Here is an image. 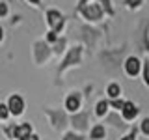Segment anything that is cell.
<instances>
[{
    "mask_svg": "<svg viewBox=\"0 0 149 140\" xmlns=\"http://www.w3.org/2000/svg\"><path fill=\"white\" fill-rule=\"evenodd\" d=\"M78 13L82 15V19H86L90 22H99L104 15V9L99 2H95V4H86L82 9H78Z\"/></svg>",
    "mask_w": 149,
    "mask_h": 140,
    "instance_id": "obj_1",
    "label": "cell"
},
{
    "mask_svg": "<svg viewBox=\"0 0 149 140\" xmlns=\"http://www.w3.org/2000/svg\"><path fill=\"white\" fill-rule=\"evenodd\" d=\"M8 108H9V114L13 116V118H19V116L24 114L26 110V101L24 97L21 95V93H11V95L8 97Z\"/></svg>",
    "mask_w": 149,
    "mask_h": 140,
    "instance_id": "obj_2",
    "label": "cell"
},
{
    "mask_svg": "<svg viewBox=\"0 0 149 140\" xmlns=\"http://www.w3.org/2000/svg\"><path fill=\"white\" fill-rule=\"evenodd\" d=\"M45 19H47V26H49V30H54V32H62V28L65 24V19L63 15L58 11V9H54V8H50V9H47L45 11Z\"/></svg>",
    "mask_w": 149,
    "mask_h": 140,
    "instance_id": "obj_3",
    "label": "cell"
},
{
    "mask_svg": "<svg viewBox=\"0 0 149 140\" xmlns=\"http://www.w3.org/2000/svg\"><path fill=\"white\" fill-rule=\"evenodd\" d=\"M52 50L49 49V43L47 41H36L32 45V54H34V62L37 65H45V62L49 60V56Z\"/></svg>",
    "mask_w": 149,
    "mask_h": 140,
    "instance_id": "obj_4",
    "label": "cell"
},
{
    "mask_svg": "<svg viewBox=\"0 0 149 140\" xmlns=\"http://www.w3.org/2000/svg\"><path fill=\"white\" fill-rule=\"evenodd\" d=\"M80 62H82V47H73V49H69V52L65 54V58H63V62H62V65H60L58 71L63 73L67 67H71V65H78Z\"/></svg>",
    "mask_w": 149,
    "mask_h": 140,
    "instance_id": "obj_5",
    "label": "cell"
},
{
    "mask_svg": "<svg viewBox=\"0 0 149 140\" xmlns=\"http://www.w3.org/2000/svg\"><path fill=\"white\" fill-rule=\"evenodd\" d=\"M123 69L129 77H138V75L142 73V62H140L138 56H129L123 62Z\"/></svg>",
    "mask_w": 149,
    "mask_h": 140,
    "instance_id": "obj_6",
    "label": "cell"
},
{
    "mask_svg": "<svg viewBox=\"0 0 149 140\" xmlns=\"http://www.w3.org/2000/svg\"><path fill=\"white\" fill-rule=\"evenodd\" d=\"M80 95L78 93H69L67 97H65V101H63V108L69 112V114H77L78 110H80Z\"/></svg>",
    "mask_w": 149,
    "mask_h": 140,
    "instance_id": "obj_7",
    "label": "cell"
},
{
    "mask_svg": "<svg viewBox=\"0 0 149 140\" xmlns=\"http://www.w3.org/2000/svg\"><path fill=\"white\" fill-rule=\"evenodd\" d=\"M34 133L30 123H15V133H13V140H28V136Z\"/></svg>",
    "mask_w": 149,
    "mask_h": 140,
    "instance_id": "obj_8",
    "label": "cell"
},
{
    "mask_svg": "<svg viewBox=\"0 0 149 140\" xmlns=\"http://www.w3.org/2000/svg\"><path fill=\"white\" fill-rule=\"evenodd\" d=\"M121 112V118H123L125 121H132L134 118L138 116V112H140V108L136 105H134L132 101H125V105H123V108L119 110Z\"/></svg>",
    "mask_w": 149,
    "mask_h": 140,
    "instance_id": "obj_9",
    "label": "cell"
},
{
    "mask_svg": "<svg viewBox=\"0 0 149 140\" xmlns=\"http://www.w3.org/2000/svg\"><path fill=\"white\" fill-rule=\"evenodd\" d=\"M106 138V127L102 123L93 125L90 131V140H104Z\"/></svg>",
    "mask_w": 149,
    "mask_h": 140,
    "instance_id": "obj_10",
    "label": "cell"
},
{
    "mask_svg": "<svg viewBox=\"0 0 149 140\" xmlns=\"http://www.w3.org/2000/svg\"><path fill=\"white\" fill-rule=\"evenodd\" d=\"M108 110H110V101L101 99V101L95 103V116L97 118H104V116L108 114Z\"/></svg>",
    "mask_w": 149,
    "mask_h": 140,
    "instance_id": "obj_11",
    "label": "cell"
},
{
    "mask_svg": "<svg viewBox=\"0 0 149 140\" xmlns=\"http://www.w3.org/2000/svg\"><path fill=\"white\" fill-rule=\"evenodd\" d=\"M106 95H108V99H116V97L121 95V86L118 82H110L108 86H106Z\"/></svg>",
    "mask_w": 149,
    "mask_h": 140,
    "instance_id": "obj_12",
    "label": "cell"
},
{
    "mask_svg": "<svg viewBox=\"0 0 149 140\" xmlns=\"http://www.w3.org/2000/svg\"><path fill=\"white\" fill-rule=\"evenodd\" d=\"M73 121H74V129H78V131H86L88 129V116L86 114H80L78 118H73Z\"/></svg>",
    "mask_w": 149,
    "mask_h": 140,
    "instance_id": "obj_13",
    "label": "cell"
},
{
    "mask_svg": "<svg viewBox=\"0 0 149 140\" xmlns=\"http://www.w3.org/2000/svg\"><path fill=\"white\" fill-rule=\"evenodd\" d=\"M97 2H99L101 6H102V9H104L106 15H110V17H114V15H116V11H114V8H112L110 0H97Z\"/></svg>",
    "mask_w": 149,
    "mask_h": 140,
    "instance_id": "obj_14",
    "label": "cell"
},
{
    "mask_svg": "<svg viewBox=\"0 0 149 140\" xmlns=\"http://www.w3.org/2000/svg\"><path fill=\"white\" fill-rule=\"evenodd\" d=\"M142 77H143V84L149 88V58L143 62V65H142Z\"/></svg>",
    "mask_w": 149,
    "mask_h": 140,
    "instance_id": "obj_15",
    "label": "cell"
},
{
    "mask_svg": "<svg viewBox=\"0 0 149 140\" xmlns=\"http://www.w3.org/2000/svg\"><path fill=\"white\" fill-rule=\"evenodd\" d=\"M143 2H146V0H125L123 4H125V8H127V9H138Z\"/></svg>",
    "mask_w": 149,
    "mask_h": 140,
    "instance_id": "obj_16",
    "label": "cell"
},
{
    "mask_svg": "<svg viewBox=\"0 0 149 140\" xmlns=\"http://www.w3.org/2000/svg\"><path fill=\"white\" fill-rule=\"evenodd\" d=\"M45 41H47L49 45H54L56 41H58V32L49 30V32H47V36H45Z\"/></svg>",
    "mask_w": 149,
    "mask_h": 140,
    "instance_id": "obj_17",
    "label": "cell"
},
{
    "mask_svg": "<svg viewBox=\"0 0 149 140\" xmlns=\"http://www.w3.org/2000/svg\"><path fill=\"white\" fill-rule=\"evenodd\" d=\"M0 116H2V121L9 120V108H8V103H0Z\"/></svg>",
    "mask_w": 149,
    "mask_h": 140,
    "instance_id": "obj_18",
    "label": "cell"
},
{
    "mask_svg": "<svg viewBox=\"0 0 149 140\" xmlns=\"http://www.w3.org/2000/svg\"><path fill=\"white\" fill-rule=\"evenodd\" d=\"M8 15H9V4L0 0V19H6Z\"/></svg>",
    "mask_w": 149,
    "mask_h": 140,
    "instance_id": "obj_19",
    "label": "cell"
},
{
    "mask_svg": "<svg viewBox=\"0 0 149 140\" xmlns=\"http://www.w3.org/2000/svg\"><path fill=\"white\" fill-rule=\"evenodd\" d=\"M123 105H125V101L119 99V97L110 99V108H114V110H121V108H123Z\"/></svg>",
    "mask_w": 149,
    "mask_h": 140,
    "instance_id": "obj_20",
    "label": "cell"
},
{
    "mask_svg": "<svg viewBox=\"0 0 149 140\" xmlns=\"http://www.w3.org/2000/svg\"><path fill=\"white\" fill-rule=\"evenodd\" d=\"M140 131H142L146 136H149V118H143L140 121Z\"/></svg>",
    "mask_w": 149,
    "mask_h": 140,
    "instance_id": "obj_21",
    "label": "cell"
},
{
    "mask_svg": "<svg viewBox=\"0 0 149 140\" xmlns=\"http://www.w3.org/2000/svg\"><path fill=\"white\" fill-rule=\"evenodd\" d=\"M63 140H84V136H80V134H74V133H69V134H65Z\"/></svg>",
    "mask_w": 149,
    "mask_h": 140,
    "instance_id": "obj_22",
    "label": "cell"
},
{
    "mask_svg": "<svg viewBox=\"0 0 149 140\" xmlns=\"http://www.w3.org/2000/svg\"><path fill=\"white\" fill-rule=\"evenodd\" d=\"M121 140H136V129L130 131V134H127V136H123Z\"/></svg>",
    "mask_w": 149,
    "mask_h": 140,
    "instance_id": "obj_23",
    "label": "cell"
},
{
    "mask_svg": "<svg viewBox=\"0 0 149 140\" xmlns=\"http://www.w3.org/2000/svg\"><path fill=\"white\" fill-rule=\"evenodd\" d=\"M28 4H30V6H34V8H39L41 6V0H26Z\"/></svg>",
    "mask_w": 149,
    "mask_h": 140,
    "instance_id": "obj_24",
    "label": "cell"
},
{
    "mask_svg": "<svg viewBox=\"0 0 149 140\" xmlns=\"http://www.w3.org/2000/svg\"><path fill=\"white\" fill-rule=\"evenodd\" d=\"M88 2H90V0H78V4H77V11H78V9H82Z\"/></svg>",
    "mask_w": 149,
    "mask_h": 140,
    "instance_id": "obj_25",
    "label": "cell"
},
{
    "mask_svg": "<svg viewBox=\"0 0 149 140\" xmlns=\"http://www.w3.org/2000/svg\"><path fill=\"white\" fill-rule=\"evenodd\" d=\"M2 41H4V26L0 24V45H2Z\"/></svg>",
    "mask_w": 149,
    "mask_h": 140,
    "instance_id": "obj_26",
    "label": "cell"
},
{
    "mask_svg": "<svg viewBox=\"0 0 149 140\" xmlns=\"http://www.w3.org/2000/svg\"><path fill=\"white\" fill-rule=\"evenodd\" d=\"M28 140H39V136H37V134H36V133H32V134H30V136H28Z\"/></svg>",
    "mask_w": 149,
    "mask_h": 140,
    "instance_id": "obj_27",
    "label": "cell"
},
{
    "mask_svg": "<svg viewBox=\"0 0 149 140\" xmlns=\"http://www.w3.org/2000/svg\"><path fill=\"white\" fill-rule=\"evenodd\" d=\"M0 121H2V116H0Z\"/></svg>",
    "mask_w": 149,
    "mask_h": 140,
    "instance_id": "obj_28",
    "label": "cell"
}]
</instances>
